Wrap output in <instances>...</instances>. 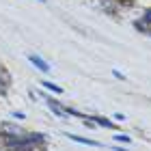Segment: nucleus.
Returning a JSON list of instances; mask_svg holds the SVG:
<instances>
[{
  "instance_id": "9d476101",
  "label": "nucleus",
  "mask_w": 151,
  "mask_h": 151,
  "mask_svg": "<svg viewBox=\"0 0 151 151\" xmlns=\"http://www.w3.org/2000/svg\"><path fill=\"white\" fill-rule=\"evenodd\" d=\"M4 151H15V149H4Z\"/></svg>"
},
{
  "instance_id": "39448f33",
  "label": "nucleus",
  "mask_w": 151,
  "mask_h": 151,
  "mask_svg": "<svg viewBox=\"0 0 151 151\" xmlns=\"http://www.w3.org/2000/svg\"><path fill=\"white\" fill-rule=\"evenodd\" d=\"M149 24H151V9H147V11H145L142 19H136V22H134L136 28H142V26H149Z\"/></svg>"
},
{
  "instance_id": "6e6552de",
  "label": "nucleus",
  "mask_w": 151,
  "mask_h": 151,
  "mask_svg": "<svg viewBox=\"0 0 151 151\" xmlns=\"http://www.w3.org/2000/svg\"><path fill=\"white\" fill-rule=\"evenodd\" d=\"M116 140H119V142H127V145L132 142V138H129L127 134H119V136H116Z\"/></svg>"
},
{
  "instance_id": "20e7f679",
  "label": "nucleus",
  "mask_w": 151,
  "mask_h": 151,
  "mask_svg": "<svg viewBox=\"0 0 151 151\" xmlns=\"http://www.w3.org/2000/svg\"><path fill=\"white\" fill-rule=\"evenodd\" d=\"M91 121L95 123V125H101V127H110V129H114L116 125L112 121H108V119H104V116H91Z\"/></svg>"
},
{
  "instance_id": "423d86ee",
  "label": "nucleus",
  "mask_w": 151,
  "mask_h": 151,
  "mask_svg": "<svg viewBox=\"0 0 151 151\" xmlns=\"http://www.w3.org/2000/svg\"><path fill=\"white\" fill-rule=\"evenodd\" d=\"M47 106L52 108V112H54V114H58V116H65V110H63V106H60V104H56L54 99H50V97H47Z\"/></svg>"
},
{
  "instance_id": "0eeeda50",
  "label": "nucleus",
  "mask_w": 151,
  "mask_h": 151,
  "mask_svg": "<svg viewBox=\"0 0 151 151\" xmlns=\"http://www.w3.org/2000/svg\"><path fill=\"white\" fill-rule=\"evenodd\" d=\"M41 84H43L45 88H50V91H54V93H58V95L63 93V88H60L58 84H54V82H47V80H43V82H41Z\"/></svg>"
},
{
  "instance_id": "f257e3e1",
  "label": "nucleus",
  "mask_w": 151,
  "mask_h": 151,
  "mask_svg": "<svg viewBox=\"0 0 151 151\" xmlns=\"http://www.w3.org/2000/svg\"><path fill=\"white\" fill-rule=\"evenodd\" d=\"M28 60H30V63L37 67L39 71H43V73H50V65H47V63H45V60L41 58V56H37V54H30V56H28Z\"/></svg>"
},
{
  "instance_id": "f03ea898",
  "label": "nucleus",
  "mask_w": 151,
  "mask_h": 151,
  "mask_svg": "<svg viewBox=\"0 0 151 151\" xmlns=\"http://www.w3.org/2000/svg\"><path fill=\"white\" fill-rule=\"evenodd\" d=\"M67 138H69V140H73V142H80V145H88V147H101V142H97V140H91V138H84V136L67 134Z\"/></svg>"
},
{
  "instance_id": "7ed1b4c3",
  "label": "nucleus",
  "mask_w": 151,
  "mask_h": 151,
  "mask_svg": "<svg viewBox=\"0 0 151 151\" xmlns=\"http://www.w3.org/2000/svg\"><path fill=\"white\" fill-rule=\"evenodd\" d=\"M0 132L6 134V136H19V134H24L22 129H17V125H13V123H0Z\"/></svg>"
},
{
  "instance_id": "1a4fd4ad",
  "label": "nucleus",
  "mask_w": 151,
  "mask_h": 151,
  "mask_svg": "<svg viewBox=\"0 0 151 151\" xmlns=\"http://www.w3.org/2000/svg\"><path fill=\"white\" fill-rule=\"evenodd\" d=\"M112 76H114V78H119V80H125V76H123L121 71H116V69H112Z\"/></svg>"
},
{
  "instance_id": "9b49d317",
  "label": "nucleus",
  "mask_w": 151,
  "mask_h": 151,
  "mask_svg": "<svg viewBox=\"0 0 151 151\" xmlns=\"http://www.w3.org/2000/svg\"><path fill=\"white\" fill-rule=\"evenodd\" d=\"M39 2H45V0H39Z\"/></svg>"
}]
</instances>
